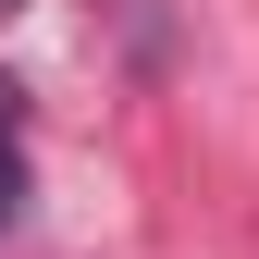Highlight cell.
Instances as JSON below:
<instances>
[{
    "label": "cell",
    "mask_w": 259,
    "mask_h": 259,
    "mask_svg": "<svg viewBox=\"0 0 259 259\" xmlns=\"http://www.w3.org/2000/svg\"><path fill=\"white\" fill-rule=\"evenodd\" d=\"M25 210V111H13V74H0V235Z\"/></svg>",
    "instance_id": "6da1fadb"
}]
</instances>
